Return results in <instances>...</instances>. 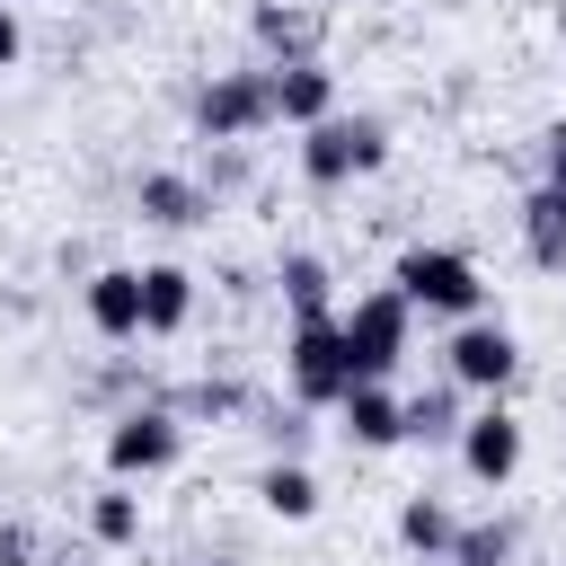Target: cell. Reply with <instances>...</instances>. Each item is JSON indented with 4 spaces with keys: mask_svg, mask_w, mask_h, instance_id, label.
Returning <instances> with one entry per match:
<instances>
[{
    "mask_svg": "<svg viewBox=\"0 0 566 566\" xmlns=\"http://www.w3.org/2000/svg\"><path fill=\"white\" fill-rule=\"evenodd\" d=\"M256 44L274 62H318V9H283V0H256Z\"/></svg>",
    "mask_w": 566,
    "mask_h": 566,
    "instance_id": "obj_14",
    "label": "cell"
},
{
    "mask_svg": "<svg viewBox=\"0 0 566 566\" xmlns=\"http://www.w3.org/2000/svg\"><path fill=\"white\" fill-rule=\"evenodd\" d=\"M212 566H230V557H212Z\"/></svg>",
    "mask_w": 566,
    "mask_h": 566,
    "instance_id": "obj_26",
    "label": "cell"
},
{
    "mask_svg": "<svg viewBox=\"0 0 566 566\" xmlns=\"http://www.w3.org/2000/svg\"><path fill=\"white\" fill-rule=\"evenodd\" d=\"M389 283H398V301H407V310L451 318V327L486 310V274H478L460 248H407V256L389 265Z\"/></svg>",
    "mask_w": 566,
    "mask_h": 566,
    "instance_id": "obj_1",
    "label": "cell"
},
{
    "mask_svg": "<svg viewBox=\"0 0 566 566\" xmlns=\"http://www.w3.org/2000/svg\"><path fill=\"white\" fill-rule=\"evenodd\" d=\"M522 248H531V265L566 274V195L531 186V203H522Z\"/></svg>",
    "mask_w": 566,
    "mask_h": 566,
    "instance_id": "obj_15",
    "label": "cell"
},
{
    "mask_svg": "<svg viewBox=\"0 0 566 566\" xmlns=\"http://www.w3.org/2000/svg\"><path fill=\"white\" fill-rule=\"evenodd\" d=\"M336 416H345V433H354L363 451H398V442H407V398H389V380H354V389L336 398Z\"/></svg>",
    "mask_w": 566,
    "mask_h": 566,
    "instance_id": "obj_11",
    "label": "cell"
},
{
    "mask_svg": "<svg viewBox=\"0 0 566 566\" xmlns=\"http://www.w3.org/2000/svg\"><path fill=\"white\" fill-rule=\"evenodd\" d=\"M27 557H35V539L27 531H0V566H27Z\"/></svg>",
    "mask_w": 566,
    "mask_h": 566,
    "instance_id": "obj_24",
    "label": "cell"
},
{
    "mask_svg": "<svg viewBox=\"0 0 566 566\" xmlns=\"http://www.w3.org/2000/svg\"><path fill=\"white\" fill-rule=\"evenodd\" d=\"M133 203H142V221H159V230H195V221L212 212V195H203L195 177H177V168H150V177L133 186Z\"/></svg>",
    "mask_w": 566,
    "mask_h": 566,
    "instance_id": "obj_12",
    "label": "cell"
},
{
    "mask_svg": "<svg viewBox=\"0 0 566 566\" xmlns=\"http://www.w3.org/2000/svg\"><path fill=\"white\" fill-rule=\"evenodd\" d=\"M460 469L478 486H513V469H522V416L504 398H486L478 416H460Z\"/></svg>",
    "mask_w": 566,
    "mask_h": 566,
    "instance_id": "obj_8",
    "label": "cell"
},
{
    "mask_svg": "<svg viewBox=\"0 0 566 566\" xmlns=\"http://www.w3.org/2000/svg\"><path fill=\"white\" fill-rule=\"evenodd\" d=\"M80 310H88V327H97L106 345L142 336V265H106V274H88Z\"/></svg>",
    "mask_w": 566,
    "mask_h": 566,
    "instance_id": "obj_10",
    "label": "cell"
},
{
    "mask_svg": "<svg viewBox=\"0 0 566 566\" xmlns=\"http://www.w3.org/2000/svg\"><path fill=\"white\" fill-rule=\"evenodd\" d=\"M389 159V133L371 115H327V124H301V177L310 186H354Z\"/></svg>",
    "mask_w": 566,
    "mask_h": 566,
    "instance_id": "obj_3",
    "label": "cell"
},
{
    "mask_svg": "<svg viewBox=\"0 0 566 566\" xmlns=\"http://www.w3.org/2000/svg\"><path fill=\"white\" fill-rule=\"evenodd\" d=\"M442 557H451V566H504V557H513V531H504V522H460Z\"/></svg>",
    "mask_w": 566,
    "mask_h": 566,
    "instance_id": "obj_21",
    "label": "cell"
},
{
    "mask_svg": "<svg viewBox=\"0 0 566 566\" xmlns=\"http://www.w3.org/2000/svg\"><path fill=\"white\" fill-rule=\"evenodd\" d=\"M274 283H283V301H292V318H310V310H327V256H310V248H292Z\"/></svg>",
    "mask_w": 566,
    "mask_h": 566,
    "instance_id": "obj_20",
    "label": "cell"
},
{
    "mask_svg": "<svg viewBox=\"0 0 566 566\" xmlns=\"http://www.w3.org/2000/svg\"><path fill=\"white\" fill-rule=\"evenodd\" d=\"M451 531H460V522H451V504H442V495H407V504H398V539H407L416 557H442V548H451Z\"/></svg>",
    "mask_w": 566,
    "mask_h": 566,
    "instance_id": "obj_19",
    "label": "cell"
},
{
    "mask_svg": "<svg viewBox=\"0 0 566 566\" xmlns=\"http://www.w3.org/2000/svg\"><path fill=\"white\" fill-rule=\"evenodd\" d=\"M88 539H97V548H133V539H142V495H133V478H115L106 495H88Z\"/></svg>",
    "mask_w": 566,
    "mask_h": 566,
    "instance_id": "obj_17",
    "label": "cell"
},
{
    "mask_svg": "<svg viewBox=\"0 0 566 566\" xmlns=\"http://www.w3.org/2000/svg\"><path fill=\"white\" fill-rule=\"evenodd\" d=\"M18 53H27V27H18V9L0 0V71H18Z\"/></svg>",
    "mask_w": 566,
    "mask_h": 566,
    "instance_id": "obj_23",
    "label": "cell"
},
{
    "mask_svg": "<svg viewBox=\"0 0 566 566\" xmlns=\"http://www.w3.org/2000/svg\"><path fill=\"white\" fill-rule=\"evenodd\" d=\"M442 371L460 380V389H478V398H504L513 389V371H522V336L504 327V318H460L451 327V345H442Z\"/></svg>",
    "mask_w": 566,
    "mask_h": 566,
    "instance_id": "obj_5",
    "label": "cell"
},
{
    "mask_svg": "<svg viewBox=\"0 0 566 566\" xmlns=\"http://www.w3.org/2000/svg\"><path fill=\"white\" fill-rule=\"evenodd\" d=\"M177 451H186V424L168 407H124L106 424V469L115 478H159V469H177Z\"/></svg>",
    "mask_w": 566,
    "mask_h": 566,
    "instance_id": "obj_6",
    "label": "cell"
},
{
    "mask_svg": "<svg viewBox=\"0 0 566 566\" xmlns=\"http://www.w3.org/2000/svg\"><path fill=\"white\" fill-rule=\"evenodd\" d=\"M265 124H274L265 71H221V80H203V97H195V133H203V142H248V133H265Z\"/></svg>",
    "mask_w": 566,
    "mask_h": 566,
    "instance_id": "obj_7",
    "label": "cell"
},
{
    "mask_svg": "<svg viewBox=\"0 0 566 566\" xmlns=\"http://www.w3.org/2000/svg\"><path fill=\"white\" fill-rule=\"evenodd\" d=\"M265 97H274V124H327L336 115V80H327V62H274L265 71Z\"/></svg>",
    "mask_w": 566,
    "mask_h": 566,
    "instance_id": "obj_9",
    "label": "cell"
},
{
    "mask_svg": "<svg viewBox=\"0 0 566 566\" xmlns=\"http://www.w3.org/2000/svg\"><path fill=\"white\" fill-rule=\"evenodd\" d=\"M283 380H292L301 407H336V398L354 389V363H345V327H336V310L292 318V336H283Z\"/></svg>",
    "mask_w": 566,
    "mask_h": 566,
    "instance_id": "obj_2",
    "label": "cell"
},
{
    "mask_svg": "<svg viewBox=\"0 0 566 566\" xmlns=\"http://www.w3.org/2000/svg\"><path fill=\"white\" fill-rule=\"evenodd\" d=\"M557 18H566V0H557Z\"/></svg>",
    "mask_w": 566,
    "mask_h": 566,
    "instance_id": "obj_25",
    "label": "cell"
},
{
    "mask_svg": "<svg viewBox=\"0 0 566 566\" xmlns=\"http://www.w3.org/2000/svg\"><path fill=\"white\" fill-rule=\"evenodd\" d=\"M539 186H548V195H566V133H548V142H539Z\"/></svg>",
    "mask_w": 566,
    "mask_h": 566,
    "instance_id": "obj_22",
    "label": "cell"
},
{
    "mask_svg": "<svg viewBox=\"0 0 566 566\" xmlns=\"http://www.w3.org/2000/svg\"><path fill=\"white\" fill-rule=\"evenodd\" d=\"M256 504H265L274 522H310V513H318V478H310L301 460H274V469L256 478Z\"/></svg>",
    "mask_w": 566,
    "mask_h": 566,
    "instance_id": "obj_16",
    "label": "cell"
},
{
    "mask_svg": "<svg viewBox=\"0 0 566 566\" xmlns=\"http://www.w3.org/2000/svg\"><path fill=\"white\" fill-rule=\"evenodd\" d=\"M336 327H345V363H354V380H389L398 354H407L416 310L398 301V283H380V292H363L354 310H336Z\"/></svg>",
    "mask_w": 566,
    "mask_h": 566,
    "instance_id": "obj_4",
    "label": "cell"
},
{
    "mask_svg": "<svg viewBox=\"0 0 566 566\" xmlns=\"http://www.w3.org/2000/svg\"><path fill=\"white\" fill-rule=\"evenodd\" d=\"M407 442H460V380L407 398Z\"/></svg>",
    "mask_w": 566,
    "mask_h": 566,
    "instance_id": "obj_18",
    "label": "cell"
},
{
    "mask_svg": "<svg viewBox=\"0 0 566 566\" xmlns=\"http://www.w3.org/2000/svg\"><path fill=\"white\" fill-rule=\"evenodd\" d=\"M195 318V274L186 265H142V336H177Z\"/></svg>",
    "mask_w": 566,
    "mask_h": 566,
    "instance_id": "obj_13",
    "label": "cell"
}]
</instances>
